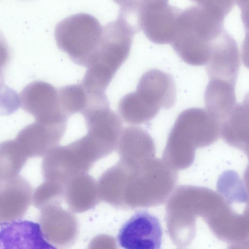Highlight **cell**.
<instances>
[{
  "instance_id": "6da1fadb",
  "label": "cell",
  "mask_w": 249,
  "mask_h": 249,
  "mask_svg": "<svg viewBox=\"0 0 249 249\" xmlns=\"http://www.w3.org/2000/svg\"><path fill=\"white\" fill-rule=\"evenodd\" d=\"M233 4L232 0H201L181 11L170 43L179 57L189 65L206 64Z\"/></svg>"
},
{
  "instance_id": "7a4b0ae2",
  "label": "cell",
  "mask_w": 249,
  "mask_h": 249,
  "mask_svg": "<svg viewBox=\"0 0 249 249\" xmlns=\"http://www.w3.org/2000/svg\"><path fill=\"white\" fill-rule=\"evenodd\" d=\"M116 178L121 206H136L162 201L175 186L178 175L162 159L155 157L136 168L119 160Z\"/></svg>"
},
{
  "instance_id": "3957f363",
  "label": "cell",
  "mask_w": 249,
  "mask_h": 249,
  "mask_svg": "<svg viewBox=\"0 0 249 249\" xmlns=\"http://www.w3.org/2000/svg\"><path fill=\"white\" fill-rule=\"evenodd\" d=\"M220 123L206 108L193 107L177 118L168 138L162 159L175 170L189 167L197 148L211 145L220 136Z\"/></svg>"
},
{
  "instance_id": "277c9868",
  "label": "cell",
  "mask_w": 249,
  "mask_h": 249,
  "mask_svg": "<svg viewBox=\"0 0 249 249\" xmlns=\"http://www.w3.org/2000/svg\"><path fill=\"white\" fill-rule=\"evenodd\" d=\"M139 31L125 18H117L103 27L97 52L81 82L89 91L105 93L118 69L129 55L133 36Z\"/></svg>"
},
{
  "instance_id": "5b68a950",
  "label": "cell",
  "mask_w": 249,
  "mask_h": 249,
  "mask_svg": "<svg viewBox=\"0 0 249 249\" xmlns=\"http://www.w3.org/2000/svg\"><path fill=\"white\" fill-rule=\"evenodd\" d=\"M176 101L174 78L164 71L151 69L142 74L135 91L120 100L118 109L125 123L139 124L154 118L161 108H171Z\"/></svg>"
},
{
  "instance_id": "8992f818",
  "label": "cell",
  "mask_w": 249,
  "mask_h": 249,
  "mask_svg": "<svg viewBox=\"0 0 249 249\" xmlns=\"http://www.w3.org/2000/svg\"><path fill=\"white\" fill-rule=\"evenodd\" d=\"M103 27L97 18L78 13L59 22L54 29L58 47L78 65L88 67L100 44Z\"/></svg>"
},
{
  "instance_id": "52a82bcc",
  "label": "cell",
  "mask_w": 249,
  "mask_h": 249,
  "mask_svg": "<svg viewBox=\"0 0 249 249\" xmlns=\"http://www.w3.org/2000/svg\"><path fill=\"white\" fill-rule=\"evenodd\" d=\"M99 158L85 136L66 145L57 146L44 156L41 170L44 180L66 186L74 177L87 173Z\"/></svg>"
},
{
  "instance_id": "ba28073f",
  "label": "cell",
  "mask_w": 249,
  "mask_h": 249,
  "mask_svg": "<svg viewBox=\"0 0 249 249\" xmlns=\"http://www.w3.org/2000/svg\"><path fill=\"white\" fill-rule=\"evenodd\" d=\"M181 10L167 0L139 1L138 24L147 38L159 44L171 43Z\"/></svg>"
},
{
  "instance_id": "9c48e42d",
  "label": "cell",
  "mask_w": 249,
  "mask_h": 249,
  "mask_svg": "<svg viewBox=\"0 0 249 249\" xmlns=\"http://www.w3.org/2000/svg\"><path fill=\"white\" fill-rule=\"evenodd\" d=\"M19 97L22 108L36 121L46 124L67 123L69 117L61 107L58 89L51 84L32 82L24 87Z\"/></svg>"
},
{
  "instance_id": "30bf717a",
  "label": "cell",
  "mask_w": 249,
  "mask_h": 249,
  "mask_svg": "<svg viewBox=\"0 0 249 249\" xmlns=\"http://www.w3.org/2000/svg\"><path fill=\"white\" fill-rule=\"evenodd\" d=\"M162 230L159 218L145 210L136 212L119 230L117 240L124 249H160Z\"/></svg>"
},
{
  "instance_id": "8fae6325",
  "label": "cell",
  "mask_w": 249,
  "mask_h": 249,
  "mask_svg": "<svg viewBox=\"0 0 249 249\" xmlns=\"http://www.w3.org/2000/svg\"><path fill=\"white\" fill-rule=\"evenodd\" d=\"M87 133L107 156L116 149L123 130L119 115L109 105L89 108L82 114Z\"/></svg>"
},
{
  "instance_id": "7c38bea8",
  "label": "cell",
  "mask_w": 249,
  "mask_h": 249,
  "mask_svg": "<svg viewBox=\"0 0 249 249\" xmlns=\"http://www.w3.org/2000/svg\"><path fill=\"white\" fill-rule=\"evenodd\" d=\"M237 43L225 29L212 43L207 71L210 80L220 79L235 85L240 68Z\"/></svg>"
},
{
  "instance_id": "4fadbf2b",
  "label": "cell",
  "mask_w": 249,
  "mask_h": 249,
  "mask_svg": "<svg viewBox=\"0 0 249 249\" xmlns=\"http://www.w3.org/2000/svg\"><path fill=\"white\" fill-rule=\"evenodd\" d=\"M67 125L36 121L22 128L15 140L28 159L44 156L59 144Z\"/></svg>"
},
{
  "instance_id": "5bb4252c",
  "label": "cell",
  "mask_w": 249,
  "mask_h": 249,
  "mask_svg": "<svg viewBox=\"0 0 249 249\" xmlns=\"http://www.w3.org/2000/svg\"><path fill=\"white\" fill-rule=\"evenodd\" d=\"M0 249H57L45 238L37 223L15 220L0 226Z\"/></svg>"
},
{
  "instance_id": "9a60e30c",
  "label": "cell",
  "mask_w": 249,
  "mask_h": 249,
  "mask_svg": "<svg viewBox=\"0 0 249 249\" xmlns=\"http://www.w3.org/2000/svg\"><path fill=\"white\" fill-rule=\"evenodd\" d=\"M116 149L119 161L131 168L139 167L155 157V145L152 137L139 126L124 128Z\"/></svg>"
},
{
  "instance_id": "2e32d148",
  "label": "cell",
  "mask_w": 249,
  "mask_h": 249,
  "mask_svg": "<svg viewBox=\"0 0 249 249\" xmlns=\"http://www.w3.org/2000/svg\"><path fill=\"white\" fill-rule=\"evenodd\" d=\"M220 134L226 143L248 154V98L237 103L229 116L220 124Z\"/></svg>"
},
{
  "instance_id": "e0dca14e",
  "label": "cell",
  "mask_w": 249,
  "mask_h": 249,
  "mask_svg": "<svg viewBox=\"0 0 249 249\" xmlns=\"http://www.w3.org/2000/svg\"><path fill=\"white\" fill-rule=\"evenodd\" d=\"M204 101L206 109L221 124L237 103L235 85L222 80H210L205 91Z\"/></svg>"
},
{
  "instance_id": "ac0fdd59",
  "label": "cell",
  "mask_w": 249,
  "mask_h": 249,
  "mask_svg": "<svg viewBox=\"0 0 249 249\" xmlns=\"http://www.w3.org/2000/svg\"><path fill=\"white\" fill-rule=\"evenodd\" d=\"M65 196L68 204L76 210L89 208L99 201L97 182L88 174L79 175L66 185Z\"/></svg>"
},
{
  "instance_id": "d6986e66",
  "label": "cell",
  "mask_w": 249,
  "mask_h": 249,
  "mask_svg": "<svg viewBox=\"0 0 249 249\" xmlns=\"http://www.w3.org/2000/svg\"><path fill=\"white\" fill-rule=\"evenodd\" d=\"M33 192L30 182L18 176L2 182L0 188V210H22L29 205Z\"/></svg>"
},
{
  "instance_id": "ffe728a7",
  "label": "cell",
  "mask_w": 249,
  "mask_h": 249,
  "mask_svg": "<svg viewBox=\"0 0 249 249\" xmlns=\"http://www.w3.org/2000/svg\"><path fill=\"white\" fill-rule=\"evenodd\" d=\"M28 159L15 139L0 142V181L18 176Z\"/></svg>"
},
{
  "instance_id": "44dd1931",
  "label": "cell",
  "mask_w": 249,
  "mask_h": 249,
  "mask_svg": "<svg viewBox=\"0 0 249 249\" xmlns=\"http://www.w3.org/2000/svg\"><path fill=\"white\" fill-rule=\"evenodd\" d=\"M57 89L62 109L69 117L75 113L82 114L86 110L89 97L81 83L66 85Z\"/></svg>"
},
{
  "instance_id": "7402d4cb",
  "label": "cell",
  "mask_w": 249,
  "mask_h": 249,
  "mask_svg": "<svg viewBox=\"0 0 249 249\" xmlns=\"http://www.w3.org/2000/svg\"><path fill=\"white\" fill-rule=\"evenodd\" d=\"M65 186L60 183L44 180L36 189L33 200L36 206L40 207L61 200L65 196Z\"/></svg>"
},
{
  "instance_id": "603a6c76",
  "label": "cell",
  "mask_w": 249,
  "mask_h": 249,
  "mask_svg": "<svg viewBox=\"0 0 249 249\" xmlns=\"http://www.w3.org/2000/svg\"><path fill=\"white\" fill-rule=\"evenodd\" d=\"M20 107L19 95L12 88L0 83V115L13 114Z\"/></svg>"
},
{
  "instance_id": "cb8c5ba5",
  "label": "cell",
  "mask_w": 249,
  "mask_h": 249,
  "mask_svg": "<svg viewBox=\"0 0 249 249\" xmlns=\"http://www.w3.org/2000/svg\"><path fill=\"white\" fill-rule=\"evenodd\" d=\"M8 58V51L7 45L0 37V72L6 65Z\"/></svg>"
},
{
  "instance_id": "d4e9b609",
  "label": "cell",
  "mask_w": 249,
  "mask_h": 249,
  "mask_svg": "<svg viewBox=\"0 0 249 249\" xmlns=\"http://www.w3.org/2000/svg\"><path fill=\"white\" fill-rule=\"evenodd\" d=\"M1 183H2V182L0 181V187H1Z\"/></svg>"
}]
</instances>
